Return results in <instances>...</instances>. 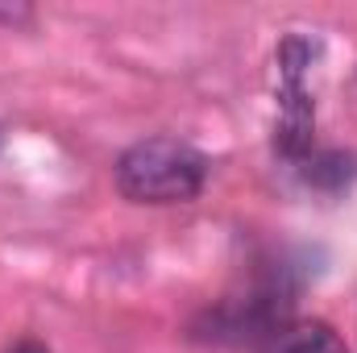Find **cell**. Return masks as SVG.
I'll use <instances>...</instances> for the list:
<instances>
[{"label":"cell","instance_id":"6da1fadb","mask_svg":"<svg viewBox=\"0 0 357 353\" xmlns=\"http://www.w3.org/2000/svg\"><path fill=\"white\" fill-rule=\"evenodd\" d=\"M208 158L178 137L133 142L116 158V187L133 204H191L204 191Z\"/></svg>","mask_w":357,"mask_h":353},{"label":"cell","instance_id":"3957f363","mask_svg":"<svg viewBox=\"0 0 357 353\" xmlns=\"http://www.w3.org/2000/svg\"><path fill=\"white\" fill-rule=\"evenodd\" d=\"M303 175H307V183H316V187L337 191V187H345L349 175H354V158H345V154H312Z\"/></svg>","mask_w":357,"mask_h":353},{"label":"cell","instance_id":"277c9868","mask_svg":"<svg viewBox=\"0 0 357 353\" xmlns=\"http://www.w3.org/2000/svg\"><path fill=\"white\" fill-rule=\"evenodd\" d=\"M8 353H50L46 345H38V341H21V345H13Z\"/></svg>","mask_w":357,"mask_h":353},{"label":"cell","instance_id":"7a4b0ae2","mask_svg":"<svg viewBox=\"0 0 357 353\" xmlns=\"http://www.w3.org/2000/svg\"><path fill=\"white\" fill-rule=\"evenodd\" d=\"M262 353H349V345L324 320H299V324H278L266 337Z\"/></svg>","mask_w":357,"mask_h":353}]
</instances>
